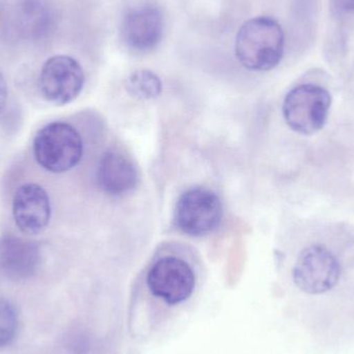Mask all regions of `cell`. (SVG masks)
<instances>
[{
    "instance_id": "cell-1",
    "label": "cell",
    "mask_w": 354,
    "mask_h": 354,
    "mask_svg": "<svg viewBox=\"0 0 354 354\" xmlns=\"http://www.w3.org/2000/svg\"><path fill=\"white\" fill-rule=\"evenodd\" d=\"M285 35L274 19L258 17L247 21L239 29L235 54L241 66L255 72L276 68L284 55Z\"/></svg>"
},
{
    "instance_id": "cell-2",
    "label": "cell",
    "mask_w": 354,
    "mask_h": 354,
    "mask_svg": "<svg viewBox=\"0 0 354 354\" xmlns=\"http://www.w3.org/2000/svg\"><path fill=\"white\" fill-rule=\"evenodd\" d=\"M35 160L44 169L53 174L68 171L78 165L83 156V141L78 131L55 122L39 131L33 141Z\"/></svg>"
},
{
    "instance_id": "cell-3",
    "label": "cell",
    "mask_w": 354,
    "mask_h": 354,
    "mask_svg": "<svg viewBox=\"0 0 354 354\" xmlns=\"http://www.w3.org/2000/svg\"><path fill=\"white\" fill-rule=\"evenodd\" d=\"M330 106L332 95L326 88L301 84L287 93L283 116L291 130L301 135H313L326 124Z\"/></svg>"
},
{
    "instance_id": "cell-4",
    "label": "cell",
    "mask_w": 354,
    "mask_h": 354,
    "mask_svg": "<svg viewBox=\"0 0 354 354\" xmlns=\"http://www.w3.org/2000/svg\"><path fill=\"white\" fill-rule=\"evenodd\" d=\"M340 277V262L324 245L306 248L293 266V282L308 295H326L337 286Z\"/></svg>"
},
{
    "instance_id": "cell-5",
    "label": "cell",
    "mask_w": 354,
    "mask_h": 354,
    "mask_svg": "<svg viewBox=\"0 0 354 354\" xmlns=\"http://www.w3.org/2000/svg\"><path fill=\"white\" fill-rule=\"evenodd\" d=\"M222 216L223 206L220 198L204 187L187 189L176 203L177 227L192 236L212 232L220 224Z\"/></svg>"
},
{
    "instance_id": "cell-6",
    "label": "cell",
    "mask_w": 354,
    "mask_h": 354,
    "mask_svg": "<svg viewBox=\"0 0 354 354\" xmlns=\"http://www.w3.org/2000/svg\"><path fill=\"white\" fill-rule=\"evenodd\" d=\"M147 283L151 295L167 305L176 306L187 301L193 295L195 272L180 258H162L151 266Z\"/></svg>"
},
{
    "instance_id": "cell-7",
    "label": "cell",
    "mask_w": 354,
    "mask_h": 354,
    "mask_svg": "<svg viewBox=\"0 0 354 354\" xmlns=\"http://www.w3.org/2000/svg\"><path fill=\"white\" fill-rule=\"evenodd\" d=\"M82 66L71 56L55 55L44 64L39 87L44 97L54 105L62 106L74 101L84 86Z\"/></svg>"
},
{
    "instance_id": "cell-8",
    "label": "cell",
    "mask_w": 354,
    "mask_h": 354,
    "mask_svg": "<svg viewBox=\"0 0 354 354\" xmlns=\"http://www.w3.org/2000/svg\"><path fill=\"white\" fill-rule=\"evenodd\" d=\"M12 216L21 232L29 235L43 232L51 218V202L47 191L37 183L21 185L12 200Z\"/></svg>"
},
{
    "instance_id": "cell-9",
    "label": "cell",
    "mask_w": 354,
    "mask_h": 354,
    "mask_svg": "<svg viewBox=\"0 0 354 354\" xmlns=\"http://www.w3.org/2000/svg\"><path fill=\"white\" fill-rule=\"evenodd\" d=\"M124 41L131 49L147 52L155 49L163 35V16L153 4L130 8L122 24Z\"/></svg>"
},
{
    "instance_id": "cell-10",
    "label": "cell",
    "mask_w": 354,
    "mask_h": 354,
    "mask_svg": "<svg viewBox=\"0 0 354 354\" xmlns=\"http://www.w3.org/2000/svg\"><path fill=\"white\" fill-rule=\"evenodd\" d=\"M41 245L21 237H0V274L12 280L30 278L39 270Z\"/></svg>"
},
{
    "instance_id": "cell-11",
    "label": "cell",
    "mask_w": 354,
    "mask_h": 354,
    "mask_svg": "<svg viewBox=\"0 0 354 354\" xmlns=\"http://www.w3.org/2000/svg\"><path fill=\"white\" fill-rule=\"evenodd\" d=\"M97 183L106 193L120 195L134 189L138 172L126 156L109 151L103 156L97 168Z\"/></svg>"
},
{
    "instance_id": "cell-12",
    "label": "cell",
    "mask_w": 354,
    "mask_h": 354,
    "mask_svg": "<svg viewBox=\"0 0 354 354\" xmlns=\"http://www.w3.org/2000/svg\"><path fill=\"white\" fill-rule=\"evenodd\" d=\"M127 91L139 100H151L162 93V81L155 73L139 70L132 73L127 79Z\"/></svg>"
},
{
    "instance_id": "cell-13",
    "label": "cell",
    "mask_w": 354,
    "mask_h": 354,
    "mask_svg": "<svg viewBox=\"0 0 354 354\" xmlns=\"http://www.w3.org/2000/svg\"><path fill=\"white\" fill-rule=\"evenodd\" d=\"M41 0H27L21 6V25L27 33L39 35L47 31L50 12Z\"/></svg>"
},
{
    "instance_id": "cell-14",
    "label": "cell",
    "mask_w": 354,
    "mask_h": 354,
    "mask_svg": "<svg viewBox=\"0 0 354 354\" xmlns=\"http://www.w3.org/2000/svg\"><path fill=\"white\" fill-rule=\"evenodd\" d=\"M17 324L18 319L14 306L0 299V348L8 346L14 340Z\"/></svg>"
},
{
    "instance_id": "cell-15",
    "label": "cell",
    "mask_w": 354,
    "mask_h": 354,
    "mask_svg": "<svg viewBox=\"0 0 354 354\" xmlns=\"http://www.w3.org/2000/svg\"><path fill=\"white\" fill-rule=\"evenodd\" d=\"M333 10L340 16L354 14V0H330Z\"/></svg>"
},
{
    "instance_id": "cell-16",
    "label": "cell",
    "mask_w": 354,
    "mask_h": 354,
    "mask_svg": "<svg viewBox=\"0 0 354 354\" xmlns=\"http://www.w3.org/2000/svg\"><path fill=\"white\" fill-rule=\"evenodd\" d=\"M6 101H8V85L3 75L0 73V112L6 107Z\"/></svg>"
}]
</instances>
